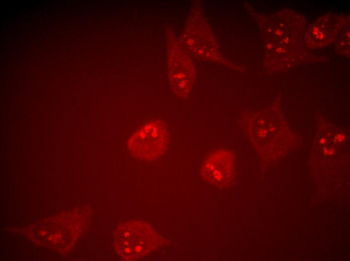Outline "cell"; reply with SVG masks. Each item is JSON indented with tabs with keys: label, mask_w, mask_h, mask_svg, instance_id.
Masks as SVG:
<instances>
[{
	"label": "cell",
	"mask_w": 350,
	"mask_h": 261,
	"mask_svg": "<svg viewBox=\"0 0 350 261\" xmlns=\"http://www.w3.org/2000/svg\"><path fill=\"white\" fill-rule=\"evenodd\" d=\"M118 247L123 258L133 260L149 253L153 247L154 234L148 225L128 222L119 229Z\"/></svg>",
	"instance_id": "2"
},
{
	"label": "cell",
	"mask_w": 350,
	"mask_h": 261,
	"mask_svg": "<svg viewBox=\"0 0 350 261\" xmlns=\"http://www.w3.org/2000/svg\"><path fill=\"white\" fill-rule=\"evenodd\" d=\"M168 140L165 126L161 122H149L139 128L130 138L128 148L137 158L149 160L162 154Z\"/></svg>",
	"instance_id": "1"
},
{
	"label": "cell",
	"mask_w": 350,
	"mask_h": 261,
	"mask_svg": "<svg viewBox=\"0 0 350 261\" xmlns=\"http://www.w3.org/2000/svg\"><path fill=\"white\" fill-rule=\"evenodd\" d=\"M231 172V161L225 151H217L211 155L203 166L202 175L210 183L223 185L227 183Z\"/></svg>",
	"instance_id": "3"
}]
</instances>
